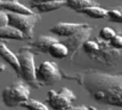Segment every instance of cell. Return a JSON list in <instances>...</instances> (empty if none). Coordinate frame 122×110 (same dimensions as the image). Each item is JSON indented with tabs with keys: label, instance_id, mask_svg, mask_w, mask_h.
Segmentation results:
<instances>
[{
	"label": "cell",
	"instance_id": "obj_23",
	"mask_svg": "<svg viewBox=\"0 0 122 110\" xmlns=\"http://www.w3.org/2000/svg\"><path fill=\"white\" fill-rule=\"evenodd\" d=\"M66 110H89L88 109V107H86V105H76V107H70L67 108Z\"/></svg>",
	"mask_w": 122,
	"mask_h": 110
},
{
	"label": "cell",
	"instance_id": "obj_2",
	"mask_svg": "<svg viewBox=\"0 0 122 110\" xmlns=\"http://www.w3.org/2000/svg\"><path fill=\"white\" fill-rule=\"evenodd\" d=\"M86 70L102 72L122 71V49L112 47L102 39H88L70 61Z\"/></svg>",
	"mask_w": 122,
	"mask_h": 110
},
{
	"label": "cell",
	"instance_id": "obj_24",
	"mask_svg": "<svg viewBox=\"0 0 122 110\" xmlns=\"http://www.w3.org/2000/svg\"><path fill=\"white\" fill-rule=\"evenodd\" d=\"M47 1H55V0H32V2H36V4H39V2H47Z\"/></svg>",
	"mask_w": 122,
	"mask_h": 110
},
{
	"label": "cell",
	"instance_id": "obj_3",
	"mask_svg": "<svg viewBox=\"0 0 122 110\" xmlns=\"http://www.w3.org/2000/svg\"><path fill=\"white\" fill-rule=\"evenodd\" d=\"M17 58L20 62V71H21L20 77L23 79V81L33 88L41 87L37 81V77H36L37 68L34 64V53L27 46L21 47L17 52Z\"/></svg>",
	"mask_w": 122,
	"mask_h": 110
},
{
	"label": "cell",
	"instance_id": "obj_16",
	"mask_svg": "<svg viewBox=\"0 0 122 110\" xmlns=\"http://www.w3.org/2000/svg\"><path fill=\"white\" fill-rule=\"evenodd\" d=\"M0 39H13V40H25L24 36L16 29L9 25L0 28Z\"/></svg>",
	"mask_w": 122,
	"mask_h": 110
},
{
	"label": "cell",
	"instance_id": "obj_21",
	"mask_svg": "<svg viewBox=\"0 0 122 110\" xmlns=\"http://www.w3.org/2000/svg\"><path fill=\"white\" fill-rule=\"evenodd\" d=\"M108 42L112 47L117 49H122V33H117Z\"/></svg>",
	"mask_w": 122,
	"mask_h": 110
},
{
	"label": "cell",
	"instance_id": "obj_12",
	"mask_svg": "<svg viewBox=\"0 0 122 110\" xmlns=\"http://www.w3.org/2000/svg\"><path fill=\"white\" fill-rule=\"evenodd\" d=\"M0 58H2L6 63H8L11 68L14 69L16 75L20 77L21 71H20V62H18L17 55H15L9 48L7 47V45L5 42H2L1 40H0Z\"/></svg>",
	"mask_w": 122,
	"mask_h": 110
},
{
	"label": "cell",
	"instance_id": "obj_20",
	"mask_svg": "<svg viewBox=\"0 0 122 110\" xmlns=\"http://www.w3.org/2000/svg\"><path fill=\"white\" fill-rule=\"evenodd\" d=\"M117 35V32L114 31L112 28H108V26H105V28H102L98 36H99V39L104 40V41H110L113 37Z\"/></svg>",
	"mask_w": 122,
	"mask_h": 110
},
{
	"label": "cell",
	"instance_id": "obj_4",
	"mask_svg": "<svg viewBox=\"0 0 122 110\" xmlns=\"http://www.w3.org/2000/svg\"><path fill=\"white\" fill-rule=\"evenodd\" d=\"M8 25L16 29L24 36L25 40L33 39V29L40 22L41 17L38 13L33 14H14L7 13Z\"/></svg>",
	"mask_w": 122,
	"mask_h": 110
},
{
	"label": "cell",
	"instance_id": "obj_25",
	"mask_svg": "<svg viewBox=\"0 0 122 110\" xmlns=\"http://www.w3.org/2000/svg\"><path fill=\"white\" fill-rule=\"evenodd\" d=\"M88 109L89 110H99V109H96L95 107H88Z\"/></svg>",
	"mask_w": 122,
	"mask_h": 110
},
{
	"label": "cell",
	"instance_id": "obj_15",
	"mask_svg": "<svg viewBox=\"0 0 122 110\" xmlns=\"http://www.w3.org/2000/svg\"><path fill=\"white\" fill-rule=\"evenodd\" d=\"M79 13L85 14V15L91 17V18H103V17H106L107 9L101 7L99 5H95V6L86 7V8H83V9H81Z\"/></svg>",
	"mask_w": 122,
	"mask_h": 110
},
{
	"label": "cell",
	"instance_id": "obj_8",
	"mask_svg": "<svg viewBox=\"0 0 122 110\" xmlns=\"http://www.w3.org/2000/svg\"><path fill=\"white\" fill-rule=\"evenodd\" d=\"M92 31H94V28L88 24V25L86 26V28H83L82 30H80L79 32H76L75 35H73V36H71V37L63 38V39L61 40V41L67 47V49H69V56H67L66 60H69V61L72 60V58L76 54V52L82 47V45H83L88 39H90V36H91V33H92Z\"/></svg>",
	"mask_w": 122,
	"mask_h": 110
},
{
	"label": "cell",
	"instance_id": "obj_9",
	"mask_svg": "<svg viewBox=\"0 0 122 110\" xmlns=\"http://www.w3.org/2000/svg\"><path fill=\"white\" fill-rule=\"evenodd\" d=\"M88 25L86 23H66V22H61L57 23L54 26L50 28V32L57 37H71L75 35L76 32H79L80 30H82L83 28Z\"/></svg>",
	"mask_w": 122,
	"mask_h": 110
},
{
	"label": "cell",
	"instance_id": "obj_13",
	"mask_svg": "<svg viewBox=\"0 0 122 110\" xmlns=\"http://www.w3.org/2000/svg\"><path fill=\"white\" fill-rule=\"evenodd\" d=\"M65 6V1L64 0H55V1H47V2H32L31 4V9H34L38 14H42V13H49V12H54L61 9L62 7Z\"/></svg>",
	"mask_w": 122,
	"mask_h": 110
},
{
	"label": "cell",
	"instance_id": "obj_14",
	"mask_svg": "<svg viewBox=\"0 0 122 110\" xmlns=\"http://www.w3.org/2000/svg\"><path fill=\"white\" fill-rule=\"evenodd\" d=\"M47 54L55 58L64 60V58H67V56H69V49H67V47L58 39L57 41H55L54 44H51V45L49 46Z\"/></svg>",
	"mask_w": 122,
	"mask_h": 110
},
{
	"label": "cell",
	"instance_id": "obj_7",
	"mask_svg": "<svg viewBox=\"0 0 122 110\" xmlns=\"http://www.w3.org/2000/svg\"><path fill=\"white\" fill-rule=\"evenodd\" d=\"M76 99L75 94L67 87H62L59 92L49 91L47 102L54 110H66L72 105V102Z\"/></svg>",
	"mask_w": 122,
	"mask_h": 110
},
{
	"label": "cell",
	"instance_id": "obj_10",
	"mask_svg": "<svg viewBox=\"0 0 122 110\" xmlns=\"http://www.w3.org/2000/svg\"><path fill=\"white\" fill-rule=\"evenodd\" d=\"M58 38L50 36H39L34 39H31L29 41L27 47L31 49L33 53H39V54H47L49 46L57 41Z\"/></svg>",
	"mask_w": 122,
	"mask_h": 110
},
{
	"label": "cell",
	"instance_id": "obj_1",
	"mask_svg": "<svg viewBox=\"0 0 122 110\" xmlns=\"http://www.w3.org/2000/svg\"><path fill=\"white\" fill-rule=\"evenodd\" d=\"M62 76L75 80L96 102L122 108V72L108 73L85 70L83 72L73 75L62 72Z\"/></svg>",
	"mask_w": 122,
	"mask_h": 110
},
{
	"label": "cell",
	"instance_id": "obj_19",
	"mask_svg": "<svg viewBox=\"0 0 122 110\" xmlns=\"http://www.w3.org/2000/svg\"><path fill=\"white\" fill-rule=\"evenodd\" d=\"M107 20L114 23H121L122 24V5L107 9Z\"/></svg>",
	"mask_w": 122,
	"mask_h": 110
},
{
	"label": "cell",
	"instance_id": "obj_5",
	"mask_svg": "<svg viewBox=\"0 0 122 110\" xmlns=\"http://www.w3.org/2000/svg\"><path fill=\"white\" fill-rule=\"evenodd\" d=\"M2 102L8 108H15L30 99V86L24 81H16L14 85L4 88L1 93Z\"/></svg>",
	"mask_w": 122,
	"mask_h": 110
},
{
	"label": "cell",
	"instance_id": "obj_6",
	"mask_svg": "<svg viewBox=\"0 0 122 110\" xmlns=\"http://www.w3.org/2000/svg\"><path fill=\"white\" fill-rule=\"evenodd\" d=\"M36 77L40 86H50L63 78L62 70L56 63L51 61L40 63L36 69Z\"/></svg>",
	"mask_w": 122,
	"mask_h": 110
},
{
	"label": "cell",
	"instance_id": "obj_18",
	"mask_svg": "<svg viewBox=\"0 0 122 110\" xmlns=\"http://www.w3.org/2000/svg\"><path fill=\"white\" fill-rule=\"evenodd\" d=\"M20 107H22V108H24L26 110H49V108L46 104H43L42 102L37 101L34 99H27Z\"/></svg>",
	"mask_w": 122,
	"mask_h": 110
},
{
	"label": "cell",
	"instance_id": "obj_17",
	"mask_svg": "<svg viewBox=\"0 0 122 110\" xmlns=\"http://www.w3.org/2000/svg\"><path fill=\"white\" fill-rule=\"evenodd\" d=\"M64 1H65V6L66 7H69L70 9L78 12V13L81 9L86 8V7L98 5L97 2L92 1V0H64Z\"/></svg>",
	"mask_w": 122,
	"mask_h": 110
},
{
	"label": "cell",
	"instance_id": "obj_22",
	"mask_svg": "<svg viewBox=\"0 0 122 110\" xmlns=\"http://www.w3.org/2000/svg\"><path fill=\"white\" fill-rule=\"evenodd\" d=\"M8 25V17H7V13L6 12L0 11V28L1 26Z\"/></svg>",
	"mask_w": 122,
	"mask_h": 110
},
{
	"label": "cell",
	"instance_id": "obj_11",
	"mask_svg": "<svg viewBox=\"0 0 122 110\" xmlns=\"http://www.w3.org/2000/svg\"><path fill=\"white\" fill-rule=\"evenodd\" d=\"M0 11L14 14H33L34 12L21 4L18 0H0Z\"/></svg>",
	"mask_w": 122,
	"mask_h": 110
}]
</instances>
